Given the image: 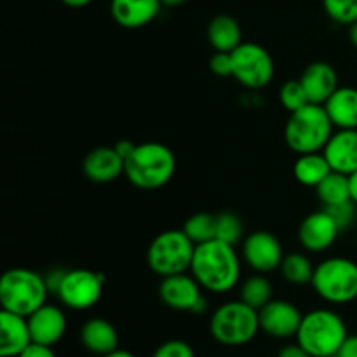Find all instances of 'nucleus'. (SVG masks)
Wrapping results in <instances>:
<instances>
[{"mask_svg":"<svg viewBox=\"0 0 357 357\" xmlns=\"http://www.w3.org/2000/svg\"><path fill=\"white\" fill-rule=\"evenodd\" d=\"M241 260L236 246L213 239L195 246L190 274L204 291L223 295L232 291L239 282Z\"/></svg>","mask_w":357,"mask_h":357,"instance_id":"obj_1","label":"nucleus"},{"mask_svg":"<svg viewBox=\"0 0 357 357\" xmlns=\"http://www.w3.org/2000/svg\"><path fill=\"white\" fill-rule=\"evenodd\" d=\"M176 171L173 150L159 142H145L135 146L126 159L124 174L142 190H157L171 181Z\"/></svg>","mask_w":357,"mask_h":357,"instance_id":"obj_2","label":"nucleus"},{"mask_svg":"<svg viewBox=\"0 0 357 357\" xmlns=\"http://www.w3.org/2000/svg\"><path fill=\"white\" fill-rule=\"evenodd\" d=\"M335 132V126L324 105L309 103L291 112L284 126L286 145L296 153L323 152L328 139Z\"/></svg>","mask_w":357,"mask_h":357,"instance_id":"obj_3","label":"nucleus"},{"mask_svg":"<svg viewBox=\"0 0 357 357\" xmlns=\"http://www.w3.org/2000/svg\"><path fill=\"white\" fill-rule=\"evenodd\" d=\"M349 337L345 321L330 309H314L303 316L296 342L312 357L337 356Z\"/></svg>","mask_w":357,"mask_h":357,"instance_id":"obj_4","label":"nucleus"},{"mask_svg":"<svg viewBox=\"0 0 357 357\" xmlns=\"http://www.w3.org/2000/svg\"><path fill=\"white\" fill-rule=\"evenodd\" d=\"M47 296L45 278L30 268H10L0 279L2 310L28 317L47 303Z\"/></svg>","mask_w":357,"mask_h":357,"instance_id":"obj_5","label":"nucleus"},{"mask_svg":"<svg viewBox=\"0 0 357 357\" xmlns=\"http://www.w3.org/2000/svg\"><path fill=\"white\" fill-rule=\"evenodd\" d=\"M260 331L258 310L243 300L222 303L209 317V333L225 347H241L255 340Z\"/></svg>","mask_w":357,"mask_h":357,"instance_id":"obj_6","label":"nucleus"},{"mask_svg":"<svg viewBox=\"0 0 357 357\" xmlns=\"http://www.w3.org/2000/svg\"><path fill=\"white\" fill-rule=\"evenodd\" d=\"M312 288L328 303L345 305L357 300V264L351 258L331 257L316 265Z\"/></svg>","mask_w":357,"mask_h":357,"instance_id":"obj_7","label":"nucleus"},{"mask_svg":"<svg viewBox=\"0 0 357 357\" xmlns=\"http://www.w3.org/2000/svg\"><path fill=\"white\" fill-rule=\"evenodd\" d=\"M195 244L185 230L171 229L155 236L146 250V265L160 278L190 271Z\"/></svg>","mask_w":357,"mask_h":357,"instance_id":"obj_8","label":"nucleus"},{"mask_svg":"<svg viewBox=\"0 0 357 357\" xmlns=\"http://www.w3.org/2000/svg\"><path fill=\"white\" fill-rule=\"evenodd\" d=\"M232 77L248 89H264L274 79V59L264 45L243 42L232 52Z\"/></svg>","mask_w":357,"mask_h":357,"instance_id":"obj_9","label":"nucleus"},{"mask_svg":"<svg viewBox=\"0 0 357 357\" xmlns=\"http://www.w3.org/2000/svg\"><path fill=\"white\" fill-rule=\"evenodd\" d=\"M105 286V275L89 268L66 271L56 296L65 307L72 310L93 309L101 300Z\"/></svg>","mask_w":357,"mask_h":357,"instance_id":"obj_10","label":"nucleus"},{"mask_svg":"<svg viewBox=\"0 0 357 357\" xmlns=\"http://www.w3.org/2000/svg\"><path fill=\"white\" fill-rule=\"evenodd\" d=\"M202 286L192 274H174L162 278L159 286V296L166 307L183 312L202 314L206 310V298Z\"/></svg>","mask_w":357,"mask_h":357,"instance_id":"obj_11","label":"nucleus"},{"mask_svg":"<svg viewBox=\"0 0 357 357\" xmlns=\"http://www.w3.org/2000/svg\"><path fill=\"white\" fill-rule=\"evenodd\" d=\"M284 257L281 241L267 230H257L244 237L241 258L257 274H268V272L278 271Z\"/></svg>","mask_w":357,"mask_h":357,"instance_id":"obj_12","label":"nucleus"},{"mask_svg":"<svg viewBox=\"0 0 357 357\" xmlns=\"http://www.w3.org/2000/svg\"><path fill=\"white\" fill-rule=\"evenodd\" d=\"M342 234L333 216L326 208L314 211L303 218L298 229V241L309 253H323L337 243Z\"/></svg>","mask_w":357,"mask_h":357,"instance_id":"obj_13","label":"nucleus"},{"mask_svg":"<svg viewBox=\"0 0 357 357\" xmlns=\"http://www.w3.org/2000/svg\"><path fill=\"white\" fill-rule=\"evenodd\" d=\"M260 316V330L272 338H291L296 337L302 324L303 314L295 303L288 300H274L258 310Z\"/></svg>","mask_w":357,"mask_h":357,"instance_id":"obj_14","label":"nucleus"},{"mask_svg":"<svg viewBox=\"0 0 357 357\" xmlns=\"http://www.w3.org/2000/svg\"><path fill=\"white\" fill-rule=\"evenodd\" d=\"M323 153L331 171L351 176L357 171V129H337Z\"/></svg>","mask_w":357,"mask_h":357,"instance_id":"obj_15","label":"nucleus"},{"mask_svg":"<svg viewBox=\"0 0 357 357\" xmlns=\"http://www.w3.org/2000/svg\"><path fill=\"white\" fill-rule=\"evenodd\" d=\"M31 340L44 345H56L66 333V316L58 305L45 303L28 316Z\"/></svg>","mask_w":357,"mask_h":357,"instance_id":"obj_16","label":"nucleus"},{"mask_svg":"<svg viewBox=\"0 0 357 357\" xmlns=\"http://www.w3.org/2000/svg\"><path fill=\"white\" fill-rule=\"evenodd\" d=\"M160 0H110V14L119 26L136 30L152 23L160 13Z\"/></svg>","mask_w":357,"mask_h":357,"instance_id":"obj_17","label":"nucleus"},{"mask_svg":"<svg viewBox=\"0 0 357 357\" xmlns=\"http://www.w3.org/2000/svg\"><path fill=\"white\" fill-rule=\"evenodd\" d=\"M126 160L115 146H96L82 160V171L94 183H110L124 173Z\"/></svg>","mask_w":357,"mask_h":357,"instance_id":"obj_18","label":"nucleus"},{"mask_svg":"<svg viewBox=\"0 0 357 357\" xmlns=\"http://www.w3.org/2000/svg\"><path fill=\"white\" fill-rule=\"evenodd\" d=\"M300 82H302L310 103L316 105L326 103L331 94L340 87L338 86L337 70L326 61L310 63L303 70L302 77H300Z\"/></svg>","mask_w":357,"mask_h":357,"instance_id":"obj_19","label":"nucleus"},{"mask_svg":"<svg viewBox=\"0 0 357 357\" xmlns=\"http://www.w3.org/2000/svg\"><path fill=\"white\" fill-rule=\"evenodd\" d=\"M28 317L2 310L0 312V357H20L31 344Z\"/></svg>","mask_w":357,"mask_h":357,"instance_id":"obj_20","label":"nucleus"},{"mask_svg":"<svg viewBox=\"0 0 357 357\" xmlns=\"http://www.w3.org/2000/svg\"><path fill=\"white\" fill-rule=\"evenodd\" d=\"M80 344L94 356H107L119 349V333L110 321L93 317L80 328Z\"/></svg>","mask_w":357,"mask_h":357,"instance_id":"obj_21","label":"nucleus"},{"mask_svg":"<svg viewBox=\"0 0 357 357\" xmlns=\"http://www.w3.org/2000/svg\"><path fill=\"white\" fill-rule=\"evenodd\" d=\"M335 129H357V89L338 87L324 103Z\"/></svg>","mask_w":357,"mask_h":357,"instance_id":"obj_22","label":"nucleus"},{"mask_svg":"<svg viewBox=\"0 0 357 357\" xmlns=\"http://www.w3.org/2000/svg\"><path fill=\"white\" fill-rule=\"evenodd\" d=\"M208 40L215 51L232 52L243 44V30L236 17L229 14H218L208 24Z\"/></svg>","mask_w":357,"mask_h":357,"instance_id":"obj_23","label":"nucleus"},{"mask_svg":"<svg viewBox=\"0 0 357 357\" xmlns=\"http://www.w3.org/2000/svg\"><path fill=\"white\" fill-rule=\"evenodd\" d=\"M330 173L331 167L323 152L302 153L293 164V176L303 187L316 188Z\"/></svg>","mask_w":357,"mask_h":357,"instance_id":"obj_24","label":"nucleus"},{"mask_svg":"<svg viewBox=\"0 0 357 357\" xmlns=\"http://www.w3.org/2000/svg\"><path fill=\"white\" fill-rule=\"evenodd\" d=\"M316 194L319 201L323 202L324 208L344 204V202L352 201L351 199V181L347 174L331 171L323 181L316 187Z\"/></svg>","mask_w":357,"mask_h":357,"instance_id":"obj_25","label":"nucleus"},{"mask_svg":"<svg viewBox=\"0 0 357 357\" xmlns=\"http://www.w3.org/2000/svg\"><path fill=\"white\" fill-rule=\"evenodd\" d=\"M282 278L286 279L288 282L296 286H303V284H310L314 278V271L316 267L312 265L310 258L303 253H291L286 255L284 260H282L281 267Z\"/></svg>","mask_w":357,"mask_h":357,"instance_id":"obj_26","label":"nucleus"},{"mask_svg":"<svg viewBox=\"0 0 357 357\" xmlns=\"http://www.w3.org/2000/svg\"><path fill=\"white\" fill-rule=\"evenodd\" d=\"M241 300L253 309L260 310L272 300V284L264 274L248 278L241 286Z\"/></svg>","mask_w":357,"mask_h":357,"instance_id":"obj_27","label":"nucleus"},{"mask_svg":"<svg viewBox=\"0 0 357 357\" xmlns=\"http://www.w3.org/2000/svg\"><path fill=\"white\" fill-rule=\"evenodd\" d=\"M183 230L195 246L216 239V215H211V213H195V215H192L185 222Z\"/></svg>","mask_w":357,"mask_h":357,"instance_id":"obj_28","label":"nucleus"},{"mask_svg":"<svg viewBox=\"0 0 357 357\" xmlns=\"http://www.w3.org/2000/svg\"><path fill=\"white\" fill-rule=\"evenodd\" d=\"M243 222L234 213H220L216 215V239L236 246L243 239Z\"/></svg>","mask_w":357,"mask_h":357,"instance_id":"obj_29","label":"nucleus"},{"mask_svg":"<svg viewBox=\"0 0 357 357\" xmlns=\"http://www.w3.org/2000/svg\"><path fill=\"white\" fill-rule=\"evenodd\" d=\"M279 100H281V105L289 112V114L300 110V108H303L305 105L310 103L309 96H307L300 79L286 80L281 86V91H279Z\"/></svg>","mask_w":357,"mask_h":357,"instance_id":"obj_30","label":"nucleus"},{"mask_svg":"<svg viewBox=\"0 0 357 357\" xmlns=\"http://www.w3.org/2000/svg\"><path fill=\"white\" fill-rule=\"evenodd\" d=\"M323 6L335 23L351 26L357 21V0H323Z\"/></svg>","mask_w":357,"mask_h":357,"instance_id":"obj_31","label":"nucleus"},{"mask_svg":"<svg viewBox=\"0 0 357 357\" xmlns=\"http://www.w3.org/2000/svg\"><path fill=\"white\" fill-rule=\"evenodd\" d=\"M330 211V215L333 216L337 225L340 227L342 232L345 230L352 229V225L356 223L357 220V206L352 201L344 202V204H338V206H331V208H326Z\"/></svg>","mask_w":357,"mask_h":357,"instance_id":"obj_32","label":"nucleus"},{"mask_svg":"<svg viewBox=\"0 0 357 357\" xmlns=\"http://www.w3.org/2000/svg\"><path fill=\"white\" fill-rule=\"evenodd\" d=\"M152 357H195V352L187 342L167 340L155 349Z\"/></svg>","mask_w":357,"mask_h":357,"instance_id":"obj_33","label":"nucleus"},{"mask_svg":"<svg viewBox=\"0 0 357 357\" xmlns=\"http://www.w3.org/2000/svg\"><path fill=\"white\" fill-rule=\"evenodd\" d=\"M209 70L218 77H232V54L216 51L209 58Z\"/></svg>","mask_w":357,"mask_h":357,"instance_id":"obj_34","label":"nucleus"},{"mask_svg":"<svg viewBox=\"0 0 357 357\" xmlns=\"http://www.w3.org/2000/svg\"><path fill=\"white\" fill-rule=\"evenodd\" d=\"M20 357H56V352L52 351L51 345L37 344V342H31L23 352H21Z\"/></svg>","mask_w":357,"mask_h":357,"instance_id":"obj_35","label":"nucleus"},{"mask_svg":"<svg viewBox=\"0 0 357 357\" xmlns=\"http://www.w3.org/2000/svg\"><path fill=\"white\" fill-rule=\"evenodd\" d=\"M65 274H66V271H63V268H52V271H49L47 274L44 275L45 282H47L49 293H54L56 295V291H58V288H59V284H61Z\"/></svg>","mask_w":357,"mask_h":357,"instance_id":"obj_36","label":"nucleus"},{"mask_svg":"<svg viewBox=\"0 0 357 357\" xmlns=\"http://www.w3.org/2000/svg\"><path fill=\"white\" fill-rule=\"evenodd\" d=\"M337 357H357V335H349L345 338L340 351L337 352Z\"/></svg>","mask_w":357,"mask_h":357,"instance_id":"obj_37","label":"nucleus"},{"mask_svg":"<svg viewBox=\"0 0 357 357\" xmlns=\"http://www.w3.org/2000/svg\"><path fill=\"white\" fill-rule=\"evenodd\" d=\"M275 357H312V356H310L309 352H307L305 349H303L302 345L296 342V344L284 345V347L278 352V356Z\"/></svg>","mask_w":357,"mask_h":357,"instance_id":"obj_38","label":"nucleus"},{"mask_svg":"<svg viewBox=\"0 0 357 357\" xmlns=\"http://www.w3.org/2000/svg\"><path fill=\"white\" fill-rule=\"evenodd\" d=\"M115 150H117V153L119 155L122 157V159H128L129 155H131L132 153V150H135V146H136V143H132V142H128V139H121V142L119 143H115Z\"/></svg>","mask_w":357,"mask_h":357,"instance_id":"obj_39","label":"nucleus"},{"mask_svg":"<svg viewBox=\"0 0 357 357\" xmlns=\"http://www.w3.org/2000/svg\"><path fill=\"white\" fill-rule=\"evenodd\" d=\"M349 181H351V199H352V202L357 206V171L349 176Z\"/></svg>","mask_w":357,"mask_h":357,"instance_id":"obj_40","label":"nucleus"},{"mask_svg":"<svg viewBox=\"0 0 357 357\" xmlns=\"http://www.w3.org/2000/svg\"><path fill=\"white\" fill-rule=\"evenodd\" d=\"M61 2L65 3V6L73 7V9H80V7L89 6V3L93 2V0H61Z\"/></svg>","mask_w":357,"mask_h":357,"instance_id":"obj_41","label":"nucleus"},{"mask_svg":"<svg viewBox=\"0 0 357 357\" xmlns=\"http://www.w3.org/2000/svg\"><path fill=\"white\" fill-rule=\"evenodd\" d=\"M349 38H351L352 45L357 47V21H356V23H352L351 26H349Z\"/></svg>","mask_w":357,"mask_h":357,"instance_id":"obj_42","label":"nucleus"},{"mask_svg":"<svg viewBox=\"0 0 357 357\" xmlns=\"http://www.w3.org/2000/svg\"><path fill=\"white\" fill-rule=\"evenodd\" d=\"M103 357H136V356L132 354V352H129V351H122V349H117V351L110 352V354H107Z\"/></svg>","mask_w":357,"mask_h":357,"instance_id":"obj_43","label":"nucleus"},{"mask_svg":"<svg viewBox=\"0 0 357 357\" xmlns=\"http://www.w3.org/2000/svg\"><path fill=\"white\" fill-rule=\"evenodd\" d=\"M162 2V6H167V7H178L181 6V3H185L187 0H160Z\"/></svg>","mask_w":357,"mask_h":357,"instance_id":"obj_44","label":"nucleus"},{"mask_svg":"<svg viewBox=\"0 0 357 357\" xmlns=\"http://www.w3.org/2000/svg\"><path fill=\"white\" fill-rule=\"evenodd\" d=\"M331 357H337V356H331Z\"/></svg>","mask_w":357,"mask_h":357,"instance_id":"obj_45","label":"nucleus"}]
</instances>
